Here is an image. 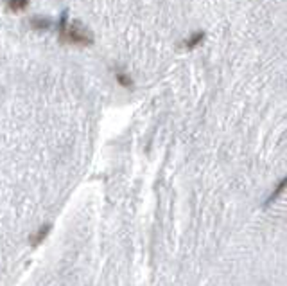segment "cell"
Listing matches in <instances>:
<instances>
[{
  "mask_svg": "<svg viewBox=\"0 0 287 286\" xmlns=\"http://www.w3.org/2000/svg\"><path fill=\"white\" fill-rule=\"evenodd\" d=\"M284 187H286V179L280 180V184H278V187H276V191H273V195L270 197V200H268V203H271L275 198H278V195H280L282 191H284Z\"/></svg>",
  "mask_w": 287,
  "mask_h": 286,
  "instance_id": "7",
  "label": "cell"
},
{
  "mask_svg": "<svg viewBox=\"0 0 287 286\" xmlns=\"http://www.w3.org/2000/svg\"><path fill=\"white\" fill-rule=\"evenodd\" d=\"M29 4H31V0H6L7 11H11V13L25 11V9L29 7Z\"/></svg>",
  "mask_w": 287,
  "mask_h": 286,
  "instance_id": "4",
  "label": "cell"
},
{
  "mask_svg": "<svg viewBox=\"0 0 287 286\" xmlns=\"http://www.w3.org/2000/svg\"><path fill=\"white\" fill-rule=\"evenodd\" d=\"M115 78H117V81H118V85H122L124 89H131L133 87V79L129 78L128 74H124V72H115Z\"/></svg>",
  "mask_w": 287,
  "mask_h": 286,
  "instance_id": "6",
  "label": "cell"
},
{
  "mask_svg": "<svg viewBox=\"0 0 287 286\" xmlns=\"http://www.w3.org/2000/svg\"><path fill=\"white\" fill-rule=\"evenodd\" d=\"M29 25L34 31H49L52 27V20L45 17H33L29 20Z\"/></svg>",
  "mask_w": 287,
  "mask_h": 286,
  "instance_id": "3",
  "label": "cell"
},
{
  "mask_svg": "<svg viewBox=\"0 0 287 286\" xmlns=\"http://www.w3.org/2000/svg\"><path fill=\"white\" fill-rule=\"evenodd\" d=\"M205 33L203 31H196V33H192L190 36H187L185 40L182 42V47L187 49V51H194V49L198 47V45H201L203 43V40H205Z\"/></svg>",
  "mask_w": 287,
  "mask_h": 286,
  "instance_id": "2",
  "label": "cell"
},
{
  "mask_svg": "<svg viewBox=\"0 0 287 286\" xmlns=\"http://www.w3.org/2000/svg\"><path fill=\"white\" fill-rule=\"evenodd\" d=\"M49 231H51V225H43V227H40V231L34 234V236H31V243L33 245H40L43 239L47 238V234H49Z\"/></svg>",
  "mask_w": 287,
  "mask_h": 286,
  "instance_id": "5",
  "label": "cell"
},
{
  "mask_svg": "<svg viewBox=\"0 0 287 286\" xmlns=\"http://www.w3.org/2000/svg\"><path fill=\"white\" fill-rule=\"evenodd\" d=\"M58 36L59 42L76 47H90L95 42L94 33L88 31L79 20L68 22V13H63L61 20L58 22Z\"/></svg>",
  "mask_w": 287,
  "mask_h": 286,
  "instance_id": "1",
  "label": "cell"
}]
</instances>
